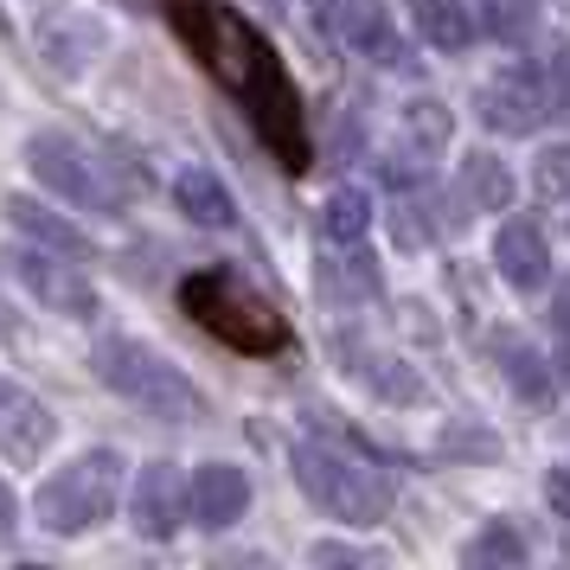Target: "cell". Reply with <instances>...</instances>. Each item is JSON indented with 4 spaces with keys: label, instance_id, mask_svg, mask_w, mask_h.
Masks as SVG:
<instances>
[{
    "label": "cell",
    "instance_id": "cell-1",
    "mask_svg": "<svg viewBox=\"0 0 570 570\" xmlns=\"http://www.w3.org/2000/svg\"><path fill=\"white\" fill-rule=\"evenodd\" d=\"M180 27H186V39L199 46V58H206L212 71H218V78L232 83L237 97H244V109H250L257 135L269 141V155L302 174V167H308L302 97H295V83L283 78L276 52H269V46H263L257 32L237 20V13H225V7H206V0H186V7H180Z\"/></svg>",
    "mask_w": 570,
    "mask_h": 570
},
{
    "label": "cell",
    "instance_id": "cell-2",
    "mask_svg": "<svg viewBox=\"0 0 570 570\" xmlns=\"http://www.w3.org/2000/svg\"><path fill=\"white\" fill-rule=\"evenodd\" d=\"M180 302L206 334H218L225 346H237V353H283L288 346L283 314L269 308L244 276H232V269H199V276H186Z\"/></svg>",
    "mask_w": 570,
    "mask_h": 570
},
{
    "label": "cell",
    "instance_id": "cell-3",
    "mask_svg": "<svg viewBox=\"0 0 570 570\" xmlns=\"http://www.w3.org/2000/svg\"><path fill=\"white\" fill-rule=\"evenodd\" d=\"M27 167H32V180L46 186V193H58L65 206H78V212H104V218H116V212L129 206V174H122L109 155H97L90 141L65 135V129H39L32 135L27 141Z\"/></svg>",
    "mask_w": 570,
    "mask_h": 570
},
{
    "label": "cell",
    "instance_id": "cell-4",
    "mask_svg": "<svg viewBox=\"0 0 570 570\" xmlns=\"http://www.w3.org/2000/svg\"><path fill=\"white\" fill-rule=\"evenodd\" d=\"M288 468L321 513L346 519V525H379L391 513V481L379 468H365L353 449L340 442H295L288 449Z\"/></svg>",
    "mask_w": 570,
    "mask_h": 570
},
{
    "label": "cell",
    "instance_id": "cell-5",
    "mask_svg": "<svg viewBox=\"0 0 570 570\" xmlns=\"http://www.w3.org/2000/svg\"><path fill=\"white\" fill-rule=\"evenodd\" d=\"M116 500H122V455L116 449H90V455L58 468L52 481H39L32 519L52 539H83V532H97L116 513Z\"/></svg>",
    "mask_w": 570,
    "mask_h": 570
},
{
    "label": "cell",
    "instance_id": "cell-6",
    "mask_svg": "<svg viewBox=\"0 0 570 570\" xmlns=\"http://www.w3.org/2000/svg\"><path fill=\"white\" fill-rule=\"evenodd\" d=\"M97 379H104L116 397H129L135 411L160 416V423H193V416H206V391L193 385L174 360H160L155 346H141V340H104V346H97Z\"/></svg>",
    "mask_w": 570,
    "mask_h": 570
},
{
    "label": "cell",
    "instance_id": "cell-7",
    "mask_svg": "<svg viewBox=\"0 0 570 570\" xmlns=\"http://www.w3.org/2000/svg\"><path fill=\"white\" fill-rule=\"evenodd\" d=\"M7 276L27 288L39 308L65 314V321H90L97 314V283L78 269L71 250H52V244H20V250H7Z\"/></svg>",
    "mask_w": 570,
    "mask_h": 570
},
{
    "label": "cell",
    "instance_id": "cell-8",
    "mask_svg": "<svg viewBox=\"0 0 570 570\" xmlns=\"http://www.w3.org/2000/svg\"><path fill=\"white\" fill-rule=\"evenodd\" d=\"M32 46H39V58L52 65L58 78H83V71L104 58L109 32H104V20H97L90 7L52 0V7H39V20H32Z\"/></svg>",
    "mask_w": 570,
    "mask_h": 570
},
{
    "label": "cell",
    "instance_id": "cell-9",
    "mask_svg": "<svg viewBox=\"0 0 570 570\" xmlns=\"http://www.w3.org/2000/svg\"><path fill=\"white\" fill-rule=\"evenodd\" d=\"M52 442H58L52 404H46L39 391L0 379V455H7V462H20V468H32Z\"/></svg>",
    "mask_w": 570,
    "mask_h": 570
},
{
    "label": "cell",
    "instance_id": "cell-10",
    "mask_svg": "<svg viewBox=\"0 0 570 570\" xmlns=\"http://www.w3.org/2000/svg\"><path fill=\"white\" fill-rule=\"evenodd\" d=\"M193 513V500H186V481L174 462H148L135 474V493H129V519L141 539H174L180 532V519Z\"/></svg>",
    "mask_w": 570,
    "mask_h": 570
},
{
    "label": "cell",
    "instance_id": "cell-11",
    "mask_svg": "<svg viewBox=\"0 0 570 570\" xmlns=\"http://www.w3.org/2000/svg\"><path fill=\"white\" fill-rule=\"evenodd\" d=\"M481 116L488 129L500 135H532L551 116V90H544L539 71H500V78L481 90Z\"/></svg>",
    "mask_w": 570,
    "mask_h": 570
},
{
    "label": "cell",
    "instance_id": "cell-12",
    "mask_svg": "<svg viewBox=\"0 0 570 570\" xmlns=\"http://www.w3.org/2000/svg\"><path fill=\"white\" fill-rule=\"evenodd\" d=\"M186 500H193V525H206V532H225L244 519L250 507V474L232 462H206L193 468V481H186Z\"/></svg>",
    "mask_w": 570,
    "mask_h": 570
},
{
    "label": "cell",
    "instance_id": "cell-13",
    "mask_svg": "<svg viewBox=\"0 0 570 570\" xmlns=\"http://www.w3.org/2000/svg\"><path fill=\"white\" fill-rule=\"evenodd\" d=\"M174 206H180L193 225H206V232H232L237 225L232 186L218 180L212 167H180V180H174Z\"/></svg>",
    "mask_w": 570,
    "mask_h": 570
},
{
    "label": "cell",
    "instance_id": "cell-14",
    "mask_svg": "<svg viewBox=\"0 0 570 570\" xmlns=\"http://www.w3.org/2000/svg\"><path fill=\"white\" fill-rule=\"evenodd\" d=\"M334 39H346L360 58H379V65H397V58H404V39H397V27H391L385 0H353V7L340 13Z\"/></svg>",
    "mask_w": 570,
    "mask_h": 570
},
{
    "label": "cell",
    "instance_id": "cell-15",
    "mask_svg": "<svg viewBox=\"0 0 570 570\" xmlns=\"http://www.w3.org/2000/svg\"><path fill=\"white\" fill-rule=\"evenodd\" d=\"M493 263H500V276H507L513 288H539L544 276H551V250H544L539 225H525V218H513V225L500 232Z\"/></svg>",
    "mask_w": 570,
    "mask_h": 570
},
{
    "label": "cell",
    "instance_id": "cell-16",
    "mask_svg": "<svg viewBox=\"0 0 570 570\" xmlns=\"http://www.w3.org/2000/svg\"><path fill=\"white\" fill-rule=\"evenodd\" d=\"M7 218H13V232L32 237V244H52V250H71V257H90V237L71 225V218H58L52 206H39L32 193H13L7 199Z\"/></svg>",
    "mask_w": 570,
    "mask_h": 570
},
{
    "label": "cell",
    "instance_id": "cell-17",
    "mask_svg": "<svg viewBox=\"0 0 570 570\" xmlns=\"http://www.w3.org/2000/svg\"><path fill=\"white\" fill-rule=\"evenodd\" d=\"M513 199V180L493 155H468L462 160V186H455V206L462 212H500Z\"/></svg>",
    "mask_w": 570,
    "mask_h": 570
},
{
    "label": "cell",
    "instance_id": "cell-18",
    "mask_svg": "<svg viewBox=\"0 0 570 570\" xmlns=\"http://www.w3.org/2000/svg\"><path fill=\"white\" fill-rule=\"evenodd\" d=\"M372 232V199H365L360 186H340L327 193V206H321V237L340 244V250H360V237Z\"/></svg>",
    "mask_w": 570,
    "mask_h": 570
},
{
    "label": "cell",
    "instance_id": "cell-19",
    "mask_svg": "<svg viewBox=\"0 0 570 570\" xmlns=\"http://www.w3.org/2000/svg\"><path fill=\"white\" fill-rule=\"evenodd\" d=\"M353 372H360L365 385L385 391L391 404H416V397H423V379H416L404 360H391V353H360V365H353Z\"/></svg>",
    "mask_w": 570,
    "mask_h": 570
},
{
    "label": "cell",
    "instance_id": "cell-20",
    "mask_svg": "<svg viewBox=\"0 0 570 570\" xmlns=\"http://www.w3.org/2000/svg\"><path fill=\"white\" fill-rule=\"evenodd\" d=\"M500 372H507V385L525 397V404H544L551 397V372L532 346H500Z\"/></svg>",
    "mask_w": 570,
    "mask_h": 570
},
{
    "label": "cell",
    "instance_id": "cell-21",
    "mask_svg": "<svg viewBox=\"0 0 570 570\" xmlns=\"http://www.w3.org/2000/svg\"><path fill=\"white\" fill-rule=\"evenodd\" d=\"M416 20H423V32L436 39L442 52H462L468 39H474V20H468L455 0H430V7H416Z\"/></svg>",
    "mask_w": 570,
    "mask_h": 570
},
{
    "label": "cell",
    "instance_id": "cell-22",
    "mask_svg": "<svg viewBox=\"0 0 570 570\" xmlns=\"http://www.w3.org/2000/svg\"><path fill=\"white\" fill-rule=\"evenodd\" d=\"M404 141H416L423 155H430V148H442V141H449V109H442L436 97L411 104V109H404Z\"/></svg>",
    "mask_w": 570,
    "mask_h": 570
},
{
    "label": "cell",
    "instance_id": "cell-23",
    "mask_svg": "<svg viewBox=\"0 0 570 570\" xmlns=\"http://www.w3.org/2000/svg\"><path fill=\"white\" fill-rule=\"evenodd\" d=\"M532 20H539V0H488V32L493 39H525L532 32Z\"/></svg>",
    "mask_w": 570,
    "mask_h": 570
},
{
    "label": "cell",
    "instance_id": "cell-24",
    "mask_svg": "<svg viewBox=\"0 0 570 570\" xmlns=\"http://www.w3.org/2000/svg\"><path fill=\"white\" fill-rule=\"evenodd\" d=\"M519 558H525V539L513 525H488L481 539L468 544V564H519Z\"/></svg>",
    "mask_w": 570,
    "mask_h": 570
},
{
    "label": "cell",
    "instance_id": "cell-25",
    "mask_svg": "<svg viewBox=\"0 0 570 570\" xmlns=\"http://www.w3.org/2000/svg\"><path fill=\"white\" fill-rule=\"evenodd\" d=\"M539 193L544 199H570V148H551L539 160Z\"/></svg>",
    "mask_w": 570,
    "mask_h": 570
},
{
    "label": "cell",
    "instance_id": "cell-26",
    "mask_svg": "<svg viewBox=\"0 0 570 570\" xmlns=\"http://www.w3.org/2000/svg\"><path fill=\"white\" fill-rule=\"evenodd\" d=\"M544 500H551V513L570 519V468H558L551 481H544Z\"/></svg>",
    "mask_w": 570,
    "mask_h": 570
},
{
    "label": "cell",
    "instance_id": "cell-27",
    "mask_svg": "<svg viewBox=\"0 0 570 570\" xmlns=\"http://www.w3.org/2000/svg\"><path fill=\"white\" fill-rule=\"evenodd\" d=\"M544 90H551V109H558V104L570 109V65H564V58H558V65L544 71Z\"/></svg>",
    "mask_w": 570,
    "mask_h": 570
},
{
    "label": "cell",
    "instance_id": "cell-28",
    "mask_svg": "<svg viewBox=\"0 0 570 570\" xmlns=\"http://www.w3.org/2000/svg\"><path fill=\"white\" fill-rule=\"evenodd\" d=\"M13 525H20V500H13V488L0 481V544L13 539Z\"/></svg>",
    "mask_w": 570,
    "mask_h": 570
},
{
    "label": "cell",
    "instance_id": "cell-29",
    "mask_svg": "<svg viewBox=\"0 0 570 570\" xmlns=\"http://www.w3.org/2000/svg\"><path fill=\"white\" fill-rule=\"evenodd\" d=\"M346 7H353V0H308V13H314V20H321L327 32L340 27V13H346Z\"/></svg>",
    "mask_w": 570,
    "mask_h": 570
},
{
    "label": "cell",
    "instance_id": "cell-30",
    "mask_svg": "<svg viewBox=\"0 0 570 570\" xmlns=\"http://www.w3.org/2000/svg\"><path fill=\"white\" fill-rule=\"evenodd\" d=\"M558 334H564V346H570V283H564V295H558Z\"/></svg>",
    "mask_w": 570,
    "mask_h": 570
},
{
    "label": "cell",
    "instance_id": "cell-31",
    "mask_svg": "<svg viewBox=\"0 0 570 570\" xmlns=\"http://www.w3.org/2000/svg\"><path fill=\"white\" fill-rule=\"evenodd\" d=\"M411 7H430V0H411Z\"/></svg>",
    "mask_w": 570,
    "mask_h": 570
},
{
    "label": "cell",
    "instance_id": "cell-32",
    "mask_svg": "<svg viewBox=\"0 0 570 570\" xmlns=\"http://www.w3.org/2000/svg\"><path fill=\"white\" fill-rule=\"evenodd\" d=\"M0 32H7V20H0Z\"/></svg>",
    "mask_w": 570,
    "mask_h": 570
}]
</instances>
